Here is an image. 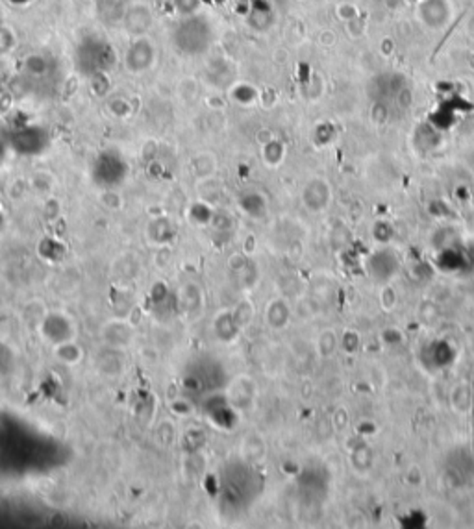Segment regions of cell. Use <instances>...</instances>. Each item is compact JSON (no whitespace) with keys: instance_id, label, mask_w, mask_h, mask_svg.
I'll return each instance as SVG.
<instances>
[{"instance_id":"obj_1","label":"cell","mask_w":474,"mask_h":529,"mask_svg":"<svg viewBox=\"0 0 474 529\" xmlns=\"http://www.w3.org/2000/svg\"><path fill=\"white\" fill-rule=\"evenodd\" d=\"M39 330L52 346L73 341L74 337V324L65 313H46Z\"/></svg>"},{"instance_id":"obj_2","label":"cell","mask_w":474,"mask_h":529,"mask_svg":"<svg viewBox=\"0 0 474 529\" xmlns=\"http://www.w3.org/2000/svg\"><path fill=\"white\" fill-rule=\"evenodd\" d=\"M102 341L106 342L110 348L123 350V348H128L134 341V330L125 320L117 318V320H111L102 328Z\"/></svg>"},{"instance_id":"obj_3","label":"cell","mask_w":474,"mask_h":529,"mask_svg":"<svg viewBox=\"0 0 474 529\" xmlns=\"http://www.w3.org/2000/svg\"><path fill=\"white\" fill-rule=\"evenodd\" d=\"M256 396V385L250 377H237L228 389L226 400L232 404V407H249Z\"/></svg>"},{"instance_id":"obj_4","label":"cell","mask_w":474,"mask_h":529,"mask_svg":"<svg viewBox=\"0 0 474 529\" xmlns=\"http://www.w3.org/2000/svg\"><path fill=\"white\" fill-rule=\"evenodd\" d=\"M213 332L221 342H234L239 335V326L235 324L232 311H222L213 320Z\"/></svg>"},{"instance_id":"obj_5","label":"cell","mask_w":474,"mask_h":529,"mask_svg":"<svg viewBox=\"0 0 474 529\" xmlns=\"http://www.w3.org/2000/svg\"><path fill=\"white\" fill-rule=\"evenodd\" d=\"M265 454H267L265 442H263V439L259 437V435H256V433L247 435V437L243 439V442H241V457H243L247 463H250V465H258V463H262Z\"/></svg>"},{"instance_id":"obj_6","label":"cell","mask_w":474,"mask_h":529,"mask_svg":"<svg viewBox=\"0 0 474 529\" xmlns=\"http://www.w3.org/2000/svg\"><path fill=\"white\" fill-rule=\"evenodd\" d=\"M178 302L184 313L195 315L198 309H202V290H200L198 286H195V283H185L180 289Z\"/></svg>"},{"instance_id":"obj_7","label":"cell","mask_w":474,"mask_h":529,"mask_svg":"<svg viewBox=\"0 0 474 529\" xmlns=\"http://www.w3.org/2000/svg\"><path fill=\"white\" fill-rule=\"evenodd\" d=\"M265 320L272 330H282L289 323V308H287L286 302L280 298L272 300L267 305V311H265Z\"/></svg>"},{"instance_id":"obj_8","label":"cell","mask_w":474,"mask_h":529,"mask_svg":"<svg viewBox=\"0 0 474 529\" xmlns=\"http://www.w3.org/2000/svg\"><path fill=\"white\" fill-rule=\"evenodd\" d=\"M54 355L60 359L65 365H76L82 359L83 350L74 341L61 342V345L54 346Z\"/></svg>"},{"instance_id":"obj_9","label":"cell","mask_w":474,"mask_h":529,"mask_svg":"<svg viewBox=\"0 0 474 529\" xmlns=\"http://www.w3.org/2000/svg\"><path fill=\"white\" fill-rule=\"evenodd\" d=\"M232 315H234L235 324L239 326V330L249 328L254 320V305L250 304L249 300H241L237 302L234 309H232Z\"/></svg>"},{"instance_id":"obj_10","label":"cell","mask_w":474,"mask_h":529,"mask_svg":"<svg viewBox=\"0 0 474 529\" xmlns=\"http://www.w3.org/2000/svg\"><path fill=\"white\" fill-rule=\"evenodd\" d=\"M175 424L170 422V420H160L156 426V431H154V439L160 446H169L175 441Z\"/></svg>"},{"instance_id":"obj_11","label":"cell","mask_w":474,"mask_h":529,"mask_svg":"<svg viewBox=\"0 0 474 529\" xmlns=\"http://www.w3.org/2000/svg\"><path fill=\"white\" fill-rule=\"evenodd\" d=\"M317 348H319V354L324 355V357H328V355L334 354V352H336V348H337L336 333H334V332H324V333H322V335L319 337Z\"/></svg>"},{"instance_id":"obj_12","label":"cell","mask_w":474,"mask_h":529,"mask_svg":"<svg viewBox=\"0 0 474 529\" xmlns=\"http://www.w3.org/2000/svg\"><path fill=\"white\" fill-rule=\"evenodd\" d=\"M204 435L200 429H189L184 435V450L191 451V454H197L198 448L202 446Z\"/></svg>"},{"instance_id":"obj_13","label":"cell","mask_w":474,"mask_h":529,"mask_svg":"<svg viewBox=\"0 0 474 529\" xmlns=\"http://www.w3.org/2000/svg\"><path fill=\"white\" fill-rule=\"evenodd\" d=\"M170 409L175 411L176 414H187L191 411V404L184 400H175L170 402Z\"/></svg>"}]
</instances>
